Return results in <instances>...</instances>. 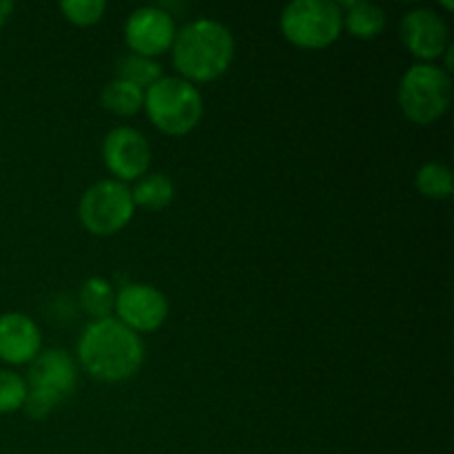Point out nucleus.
I'll use <instances>...</instances> for the list:
<instances>
[{
  "mask_svg": "<svg viewBox=\"0 0 454 454\" xmlns=\"http://www.w3.org/2000/svg\"><path fill=\"white\" fill-rule=\"evenodd\" d=\"M114 74L118 80L136 84L137 89L146 91L151 84H155L160 78H162L164 71H162V65H160L158 60H153V58H145L129 51L124 53L122 58H118Z\"/></svg>",
  "mask_w": 454,
  "mask_h": 454,
  "instance_id": "nucleus-17",
  "label": "nucleus"
},
{
  "mask_svg": "<svg viewBox=\"0 0 454 454\" xmlns=\"http://www.w3.org/2000/svg\"><path fill=\"white\" fill-rule=\"evenodd\" d=\"M397 100L403 115L419 127L437 122L443 118L452 100V80L443 67L417 65L408 67L406 74L399 80Z\"/></svg>",
  "mask_w": 454,
  "mask_h": 454,
  "instance_id": "nucleus-4",
  "label": "nucleus"
},
{
  "mask_svg": "<svg viewBox=\"0 0 454 454\" xmlns=\"http://www.w3.org/2000/svg\"><path fill=\"white\" fill-rule=\"evenodd\" d=\"M133 204L145 211L158 213L164 211L167 207H171L173 200H176V184L168 176L164 173H146L145 177L136 182V186L131 189Z\"/></svg>",
  "mask_w": 454,
  "mask_h": 454,
  "instance_id": "nucleus-14",
  "label": "nucleus"
},
{
  "mask_svg": "<svg viewBox=\"0 0 454 454\" xmlns=\"http://www.w3.org/2000/svg\"><path fill=\"white\" fill-rule=\"evenodd\" d=\"M344 13V29L357 40H375L386 29L384 7L375 3H362V0H348L340 3Z\"/></svg>",
  "mask_w": 454,
  "mask_h": 454,
  "instance_id": "nucleus-13",
  "label": "nucleus"
},
{
  "mask_svg": "<svg viewBox=\"0 0 454 454\" xmlns=\"http://www.w3.org/2000/svg\"><path fill=\"white\" fill-rule=\"evenodd\" d=\"M12 13H13V3H9V0H0V27L9 20Z\"/></svg>",
  "mask_w": 454,
  "mask_h": 454,
  "instance_id": "nucleus-21",
  "label": "nucleus"
},
{
  "mask_svg": "<svg viewBox=\"0 0 454 454\" xmlns=\"http://www.w3.org/2000/svg\"><path fill=\"white\" fill-rule=\"evenodd\" d=\"M43 350V333L25 313L0 315V359L9 366H27Z\"/></svg>",
  "mask_w": 454,
  "mask_h": 454,
  "instance_id": "nucleus-12",
  "label": "nucleus"
},
{
  "mask_svg": "<svg viewBox=\"0 0 454 454\" xmlns=\"http://www.w3.org/2000/svg\"><path fill=\"white\" fill-rule=\"evenodd\" d=\"M415 189L424 198L443 202L452 195V171L443 162H426L415 173Z\"/></svg>",
  "mask_w": 454,
  "mask_h": 454,
  "instance_id": "nucleus-18",
  "label": "nucleus"
},
{
  "mask_svg": "<svg viewBox=\"0 0 454 454\" xmlns=\"http://www.w3.org/2000/svg\"><path fill=\"white\" fill-rule=\"evenodd\" d=\"M78 362L105 384H120L145 364V341L115 317L89 322L78 340Z\"/></svg>",
  "mask_w": 454,
  "mask_h": 454,
  "instance_id": "nucleus-1",
  "label": "nucleus"
},
{
  "mask_svg": "<svg viewBox=\"0 0 454 454\" xmlns=\"http://www.w3.org/2000/svg\"><path fill=\"white\" fill-rule=\"evenodd\" d=\"M115 319L133 333H153L168 319V300L151 284L131 282L115 291Z\"/></svg>",
  "mask_w": 454,
  "mask_h": 454,
  "instance_id": "nucleus-11",
  "label": "nucleus"
},
{
  "mask_svg": "<svg viewBox=\"0 0 454 454\" xmlns=\"http://www.w3.org/2000/svg\"><path fill=\"white\" fill-rule=\"evenodd\" d=\"M100 102L109 114L120 115V118H133L145 109V91L137 89L136 84L114 78L100 91Z\"/></svg>",
  "mask_w": 454,
  "mask_h": 454,
  "instance_id": "nucleus-15",
  "label": "nucleus"
},
{
  "mask_svg": "<svg viewBox=\"0 0 454 454\" xmlns=\"http://www.w3.org/2000/svg\"><path fill=\"white\" fill-rule=\"evenodd\" d=\"M25 380L31 395L58 408L74 395L78 386V366L65 350H40L38 357L29 364V375Z\"/></svg>",
  "mask_w": 454,
  "mask_h": 454,
  "instance_id": "nucleus-10",
  "label": "nucleus"
},
{
  "mask_svg": "<svg viewBox=\"0 0 454 454\" xmlns=\"http://www.w3.org/2000/svg\"><path fill=\"white\" fill-rule=\"evenodd\" d=\"M102 160L114 180L137 182L151 168L153 149L142 131L133 127H115L106 133L102 142Z\"/></svg>",
  "mask_w": 454,
  "mask_h": 454,
  "instance_id": "nucleus-7",
  "label": "nucleus"
},
{
  "mask_svg": "<svg viewBox=\"0 0 454 454\" xmlns=\"http://www.w3.org/2000/svg\"><path fill=\"white\" fill-rule=\"evenodd\" d=\"M399 38L408 53L426 65H434L452 47L446 18L430 7H415L403 13Z\"/></svg>",
  "mask_w": 454,
  "mask_h": 454,
  "instance_id": "nucleus-9",
  "label": "nucleus"
},
{
  "mask_svg": "<svg viewBox=\"0 0 454 454\" xmlns=\"http://www.w3.org/2000/svg\"><path fill=\"white\" fill-rule=\"evenodd\" d=\"M136 204L131 189L118 180H100L89 186L78 204V217L84 229L98 238H109L127 229Z\"/></svg>",
  "mask_w": 454,
  "mask_h": 454,
  "instance_id": "nucleus-6",
  "label": "nucleus"
},
{
  "mask_svg": "<svg viewBox=\"0 0 454 454\" xmlns=\"http://www.w3.org/2000/svg\"><path fill=\"white\" fill-rule=\"evenodd\" d=\"M58 9L71 25L93 27L105 18L106 3L105 0H62Z\"/></svg>",
  "mask_w": 454,
  "mask_h": 454,
  "instance_id": "nucleus-19",
  "label": "nucleus"
},
{
  "mask_svg": "<svg viewBox=\"0 0 454 454\" xmlns=\"http://www.w3.org/2000/svg\"><path fill=\"white\" fill-rule=\"evenodd\" d=\"M235 38L229 27L213 18H198L176 34L171 47L177 78L191 84L213 82L229 71Z\"/></svg>",
  "mask_w": 454,
  "mask_h": 454,
  "instance_id": "nucleus-2",
  "label": "nucleus"
},
{
  "mask_svg": "<svg viewBox=\"0 0 454 454\" xmlns=\"http://www.w3.org/2000/svg\"><path fill=\"white\" fill-rule=\"evenodd\" d=\"M176 34V20L162 4L137 7L136 12L129 13L127 22H124V40H127L129 51L153 58V60H158V56L162 53L171 51Z\"/></svg>",
  "mask_w": 454,
  "mask_h": 454,
  "instance_id": "nucleus-8",
  "label": "nucleus"
},
{
  "mask_svg": "<svg viewBox=\"0 0 454 454\" xmlns=\"http://www.w3.org/2000/svg\"><path fill=\"white\" fill-rule=\"evenodd\" d=\"M29 395V386L22 375L13 371H0V415L22 411Z\"/></svg>",
  "mask_w": 454,
  "mask_h": 454,
  "instance_id": "nucleus-20",
  "label": "nucleus"
},
{
  "mask_svg": "<svg viewBox=\"0 0 454 454\" xmlns=\"http://www.w3.org/2000/svg\"><path fill=\"white\" fill-rule=\"evenodd\" d=\"M80 306H82L84 313L91 317V322L96 319H106L114 317V306H115V288L109 279L105 278H89L87 282L80 286Z\"/></svg>",
  "mask_w": 454,
  "mask_h": 454,
  "instance_id": "nucleus-16",
  "label": "nucleus"
},
{
  "mask_svg": "<svg viewBox=\"0 0 454 454\" xmlns=\"http://www.w3.org/2000/svg\"><path fill=\"white\" fill-rule=\"evenodd\" d=\"M142 111L158 131L180 137L200 124L204 115V100L195 84L177 75H162L145 91Z\"/></svg>",
  "mask_w": 454,
  "mask_h": 454,
  "instance_id": "nucleus-3",
  "label": "nucleus"
},
{
  "mask_svg": "<svg viewBox=\"0 0 454 454\" xmlns=\"http://www.w3.org/2000/svg\"><path fill=\"white\" fill-rule=\"evenodd\" d=\"M279 31L300 49H326L344 31V13L333 0H293L282 9Z\"/></svg>",
  "mask_w": 454,
  "mask_h": 454,
  "instance_id": "nucleus-5",
  "label": "nucleus"
}]
</instances>
